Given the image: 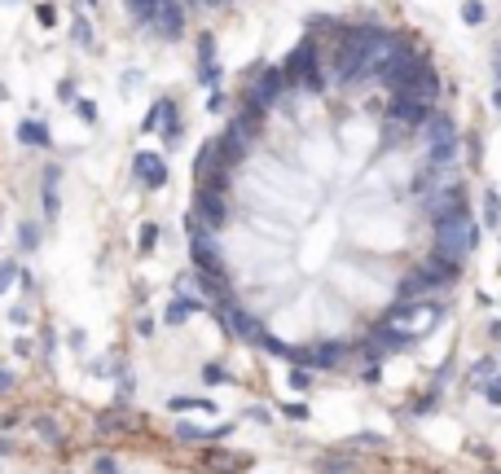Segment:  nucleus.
<instances>
[{
	"mask_svg": "<svg viewBox=\"0 0 501 474\" xmlns=\"http://www.w3.org/2000/svg\"><path fill=\"white\" fill-rule=\"evenodd\" d=\"M70 40H75L79 49H92V27H88V18H84V14L70 18Z\"/></svg>",
	"mask_w": 501,
	"mask_h": 474,
	"instance_id": "nucleus-4",
	"label": "nucleus"
},
{
	"mask_svg": "<svg viewBox=\"0 0 501 474\" xmlns=\"http://www.w3.org/2000/svg\"><path fill=\"white\" fill-rule=\"evenodd\" d=\"M132 176H137V185H146V189H163L172 167H167V158L159 150H137L132 154Z\"/></svg>",
	"mask_w": 501,
	"mask_h": 474,
	"instance_id": "nucleus-2",
	"label": "nucleus"
},
{
	"mask_svg": "<svg viewBox=\"0 0 501 474\" xmlns=\"http://www.w3.org/2000/svg\"><path fill=\"white\" fill-rule=\"evenodd\" d=\"M84 5H88V9H92V5H97V0H84Z\"/></svg>",
	"mask_w": 501,
	"mask_h": 474,
	"instance_id": "nucleus-9",
	"label": "nucleus"
},
{
	"mask_svg": "<svg viewBox=\"0 0 501 474\" xmlns=\"http://www.w3.org/2000/svg\"><path fill=\"white\" fill-rule=\"evenodd\" d=\"M154 242H159V229H154V224H146V229H141V246H146V251H150Z\"/></svg>",
	"mask_w": 501,
	"mask_h": 474,
	"instance_id": "nucleus-8",
	"label": "nucleus"
},
{
	"mask_svg": "<svg viewBox=\"0 0 501 474\" xmlns=\"http://www.w3.org/2000/svg\"><path fill=\"white\" fill-rule=\"evenodd\" d=\"M35 18H40L44 27H53V22H57V5H35Z\"/></svg>",
	"mask_w": 501,
	"mask_h": 474,
	"instance_id": "nucleus-7",
	"label": "nucleus"
},
{
	"mask_svg": "<svg viewBox=\"0 0 501 474\" xmlns=\"http://www.w3.org/2000/svg\"><path fill=\"white\" fill-rule=\"evenodd\" d=\"M75 97H79L75 79H62V84H57V101H75Z\"/></svg>",
	"mask_w": 501,
	"mask_h": 474,
	"instance_id": "nucleus-6",
	"label": "nucleus"
},
{
	"mask_svg": "<svg viewBox=\"0 0 501 474\" xmlns=\"http://www.w3.org/2000/svg\"><path fill=\"white\" fill-rule=\"evenodd\" d=\"M233 118L246 220L313 325L304 364L418 338L475 251L466 123L431 40L374 9L317 14Z\"/></svg>",
	"mask_w": 501,
	"mask_h": 474,
	"instance_id": "nucleus-1",
	"label": "nucleus"
},
{
	"mask_svg": "<svg viewBox=\"0 0 501 474\" xmlns=\"http://www.w3.org/2000/svg\"><path fill=\"white\" fill-rule=\"evenodd\" d=\"M18 141H22V145H31V150H49L53 145L49 123H44L40 114H31V118H22V123H18Z\"/></svg>",
	"mask_w": 501,
	"mask_h": 474,
	"instance_id": "nucleus-3",
	"label": "nucleus"
},
{
	"mask_svg": "<svg viewBox=\"0 0 501 474\" xmlns=\"http://www.w3.org/2000/svg\"><path fill=\"white\" fill-rule=\"evenodd\" d=\"M75 114L84 118V123H97V105H92L88 97H75Z\"/></svg>",
	"mask_w": 501,
	"mask_h": 474,
	"instance_id": "nucleus-5",
	"label": "nucleus"
}]
</instances>
